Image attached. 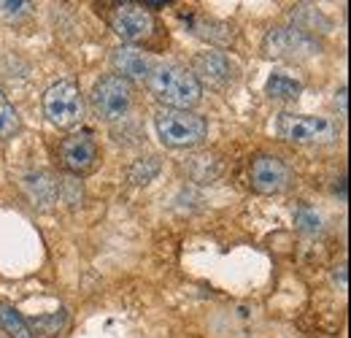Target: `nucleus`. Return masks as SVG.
<instances>
[{
    "label": "nucleus",
    "instance_id": "f8f14e48",
    "mask_svg": "<svg viewBox=\"0 0 351 338\" xmlns=\"http://www.w3.org/2000/svg\"><path fill=\"white\" fill-rule=\"evenodd\" d=\"M25 190L30 195V201L41 209H51L60 198V179L49 170H33L25 176Z\"/></svg>",
    "mask_w": 351,
    "mask_h": 338
},
{
    "label": "nucleus",
    "instance_id": "aec40b11",
    "mask_svg": "<svg viewBox=\"0 0 351 338\" xmlns=\"http://www.w3.org/2000/svg\"><path fill=\"white\" fill-rule=\"evenodd\" d=\"M295 225H298L300 233L316 236V233L322 230V216L313 212V209H308V206H300V209L295 212Z\"/></svg>",
    "mask_w": 351,
    "mask_h": 338
},
{
    "label": "nucleus",
    "instance_id": "423d86ee",
    "mask_svg": "<svg viewBox=\"0 0 351 338\" xmlns=\"http://www.w3.org/2000/svg\"><path fill=\"white\" fill-rule=\"evenodd\" d=\"M44 114L51 125L62 130L79 125L84 117V100L79 87L73 82H57L49 87L44 95Z\"/></svg>",
    "mask_w": 351,
    "mask_h": 338
},
{
    "label": "nucleus",
    "instance_id": "7ed1b4c3",
    "mask_svg": "<svg viewBox=\"0 0 351 338\" xmlns=\"http://www.w3.org/2000/svg\"><path fill=\"white\" fill-rule=\"evenodd\" d=\"M278 135L298 146L313 144H332L338 138V125L330 117H311V114H281Z\"/></svg>",
    "mask_w": 351,
    "mask_h": 338
},
{
    "label": "nucleus",
    "instance_id": "a211bd4d",
    "mask_svg": "<svg viewBox=\"0 0 351 338\" xmlns=\"http://www.w3.org/2000/svg\"><path fill=\"white\" fill-rule=\"evenodd\" d=\"M65 322H68V314H65V311H54V314H49V317H36V319L27 322V325H30V330H38V333H44V336L54 338L62 333Z\"/></svg>",
    "mask_w": 351,
    "mask_h": 338
},
{
    "label": "nucleus",
    "instance_id": "f3484780",
    "mask_svg": "<svg viewBox=\"0 0 351 338\" xmlns=\"http://www.w3.org/2000/svg\"><path fill=\"white\" fill-rule=\"evenodd\" d=\"M162 168V163H160V157H141V160H135L130 166V181L132 184H138V187H143V184H149V181H154V176L160 173Z\"/></svg>",
    "mask_w": 351,
    "mask_h": 338
},
{
    "label": "nucleus",
    "instance_id": "5701e85b",
    "mask_svg": "<svg viewBox=\"0 0 351 338\" xmlns=\"http://www.w3.org/2000/svg\"><path fill=\"white\" fill-rule=\"evenodd\" d=\"M332 282H335V284L341 282V290H346V265H341V271L332 273Z\"/></svg>",
    "mask_w": 351,
    "mask_h": 338
},
{
    "label": "nucleus",
    "instance_id": "ddd939ff",
    "mask_svg": "<svg viewBox=\"0 0 351 338\" xmlns=\"http://www.w3.org/2000/svg\"><path fill=\"white\" fill-rule=\"evenodd\" d=\"M189 27H192L195 36H200V38L211 43H219V46H227L235 38L232 27L227 22H219V19H189Z\"/></svg>",
    "mask_w": 351,
    "mask_h": 338
},
{
    "label": "nucleus",
    "instance_id": "f03ea898",
    "mask_svg": "<svg viewBox=\"0 0 351 338\" xmlns=\"http://www.w3.org/2000/svg\"><path fill=\"white\" fill-rule=\"evenodd\" d=\"M154 125H157L160 141L165 146H176V149L197 146L208 133V122L200 114L176 111V109H160L154 117Z\"/></svg>",
    "mask_w": 351,
    "mask_h": 338
},
{
    "label": "nucleus",
    "instance_id": "9d476101",
    "mask_svg": "<svg viewBox=\"0 0 351 338\" xmlns=\"http://www.w3.org/2000/svg\"><path fill=\"white\" fill-rule=\"evenodd\" d=\"M249 179H252V187L260 192V195H278L287 190L289 184V168L273 157V155H263L252 163L249 170Z\"/></svg>",
    "mask_w": 351,
    "mask_h": 338
},
{
    "label": "nucleus",
    "instance_id": "412c9836",
    "mask_svg": "<svg viewBox=\"0 0 351 338\" xmlns=\"http://www.w3.org/2000/svg\"><path fill=\"white\" fill-rule=\"evenodd\" d=\"M30 8H33V3H27V0H16V3L3 0V3H0V16H3L5 22H16V19L27 16Z\"/></svg>",
    "mask_w": 351,
    "mask_h": 338
},
{
    "label": "nucleus",
    "instance_id": "4be33fe9",
    "mask_svg": "<svg viewBox=\"0 0 351 338\" xmlns=\"http://www.w3.org/2000/svg\"><path fill=\"white\" fill-rule=\"evenodd\" d=\"M335 103L341 106V117H346V114H349V103H346V87H341V89H338Z\"/></svg>",
    "mask_w": 351,
    "mask_h": 338
},
{
    "label": "nucleus",
    "instance_id": "f257e3e1",
    "mask_svg": "<svg viewBox=\"0 0 351 338\" xmlns=\"http://www.w3.org/2000/svg\"><path fill=\"white\" fill-rule=\"evenodd\" d=\"M146 87L165 109L176 111H189L203 98V87L197 84L192 71L176 63H154L152 74L146 76Z\"/></svg>",
    "mask_w": 351,
    "mask_h": 338
},
{
    "label": "nucleus",
    "instance_id": "9b49d317",
    "mask_svg": "<svg viewBox=\"0 0 351 338\" xmlns=\"http://www.w3.org/2000/svg\"><path fill=\"white\" fill-rule=\"evenodd\" d=\"M111 65H114L117 76L125 79V82H130V79L132 82H146V76L154 68V60L143 49L128 43V46H117L111 52Z\"/></svg>",
    "mask_w": 351,
    "mask_h": 338
},
{
    "label": "nucleus",
    "instance_id": "20e7f679",
    "mask_svg": "<svg viewBox=\"0 0 351 338\" xmlns=\"http://www.w3.org/2000/svg\"><path fill=\"white\" fill-rule=\"evenodd\" d=\"M319 49L322 43L316 41V36H308L298 27H273L263 38L265 57H273V60L303 63V60H311L313 54H319Z\"/></svg>",
    "mask_w": 351,
    "mask_h": 338
},
{
    "label": "nucleus",
    "instance_id": "39448f33",
    "mask_svg": "<svg viewBox=\"0 0 351 338\" xmlns=\"http://www.w3.org/2000/svg\"><path fill=\"white\" fill-rule=\"evenodd\" d=\"M132 106L130 82L119 79L117 74H108L97 79L92 87V109L103 122H119L128 117Z\"/></svg>",
    "mask_w": 351,
    "mask_h": 338
},
{
    "label": "nucleus",
    "instance_id": "4468645a",
    "mask_svg": "<svg viewBox=\"0 0 351 338\" xmlns=\"http://www.w3.org/2000/svg\"><path fill=\"white\" fill-rule=\"evenodd\" d=\"M0 330L8 338H36L27 319L11 303H0Z\"/></svg>",
    "mask_w": 351,
    "mask_h": 338
},
{
    "label": "nucleus",
    "instance_id": "dca6fc26",
    "mask_svg": "<svg viewBox=\"0 0 351 338\" xmlns=\"http://www.w3.org/2000/svg\"><path fill=\"white\" fill-rule=\"evenodd\" d=\"M292 27H298V30H303L308 36H313L316 33V25H322V30H327L330 27V22L313 8V5H295V11H292Z\"/></svg>",
    "mask_w": 351,
    "mask_h": 338
},
{
    "label": "nucleus",
    "instance_id": "6ab92c4d",
    "mask_svg": "<svg viewBox=\"0 0 351 338\" xmlns=\"http://www.w3.org/2000/svg\"><path fill=\"white\" fill-rule=\"evenodd\" d=\"M19 130V114L11 106V100L0 92V138H8Z\"/></svg>",
    "mask_w": 351,
    "mask_h": 338
},
{
    "label": "nucleus",
    "instance_id": "0eeeda50",
    "mask_svg": "<svg viewBox=\"0 0 351 338\" xmlns=\"http://www.w3.org/2000/svg\"><path fill=\"white\" fill-rule=\"evenodd\" d=\"M111 30L130 46L138 41H146L154 30L152 11L143 8V3H119L111 14Z\"/></svg>",
    "mask_w": 351,
    "mask_h": 338
},
{
    "label": "nucleus",
    "instance_id": "1a4fd4ad",
    "mask_svg": "<svg viewBox=\"0 0 351 338\" xmlns=\"http://www.w3.org/2000/svg\"><path fill=\"white\" fill-rule=\"evenodd\" d=\"M60 160L73 176H84L97 163V144L92 133H73L60 144Z\"/></svg>",
    "mask_w": 351,
    "mask_h": 338
},
{
    "label": "nucleus",
    "instance_id": "6e6552de",
    "mask_svg": "<svg viewBox=\"0 0 351 338\" xmlns=\"http://www.w3.org/2000/svg\"><path fill=\"white\" fill-rule=\"evenodd\" d=\"M192 76L197 79V84H208L214 89H227V87L235 84L238 79V65L221 54V52H200L195 60H192Z\"/></svg>",
    "mask_w": 351,
    "mask_h": 338
},
{
    "label": "nucleus",
    "instance_id": "2eb2a0df",
    "mask_svg": "<svg viewBox=\"0 0 351 338\" xmlns=\"http://www.w3.org/2000/svg\"><path fill=\"white\" fill-rule=\"evenodd\" d=\"M265 92H267V98H273V100H295V98L303 92V84H300L298 79H292V76L273 74V76L267 79V84H265Z\"/></svg>",
    "mask_w": 351,
    "mask_h": 338
}]
</instances>
